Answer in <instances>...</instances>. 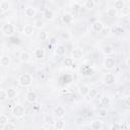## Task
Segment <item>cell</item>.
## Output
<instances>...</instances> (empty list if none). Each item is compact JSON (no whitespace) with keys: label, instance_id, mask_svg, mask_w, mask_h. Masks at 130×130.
I'll return each instance as SVG.
<instances>
[{"label":"cell","instance_id":"obj_1","mask_svg":"<svg viewBox=\"0 0 130 130\" xmlns=\"http://www.w3.org/2000/svg\"><path fill=\"white\" fill-rule=\"evenodd\" d=\"M18 84L21 85V86H28L31 84L32 82V78H31V75L28 74V73H22L19 75L18 79Z\"/></svg>","mask_w":130,"mask_h":130},{"label":"cell","instance_id":"obj_2","mask_svg":"<svg viewBox=\"0 0 130 130\" xmlns=\"http://www.w3.org/2000/svg\"><path fill=\"white\" fill-rule=\"evenodd\" d=\"M1 32L6 37H12L14 34V26L11 23H5L1 26Z\"/></svg>","mask_w":130,"mask_h":130},{"label":"cell","instance_id":"obj_3","mask_svg":"<svg viewBox=\"0 0 130 130\" xmlns=\"http://www.w3.org/2000/svg\"><path fill=\"white\" fill-rule=\"evenodd\" d=\"M24 113H25L24 108H23V106H21V105H15V106L13 107V109H12V114H13V116H14L15 118H17V119L22 118V117L24 116Z\"/></svg>","mask_w":130,"mask_h":130},{"label":"cell","instance_id":"obj_4","mask_svg":"<svg viewBox=\"0 0 130 130\" xmlns=\"http://www.w3.org/2000/svg\"><path fill=\"white\" fill-rule=\"evenodd\" d=\"M115 75L113 73H107L103 76V83L107 84V85H110V84H113L115 82Z\"/></svg>","mask_w":130,"mask_h":130},{"label":"cell","instance_id":"obj_5","mask_svg":"<svg viewBox=\"0 0 130 130\" xmlns=\"http://www.w3.org/2000/svg\"><path fill=\"white\" fill-rule=\"evenodd\" d=\"M115 59L113 57H107L105 60H104V67L107 68V69H112L115 67Z\"/></svg>","mask_w":130,"mask_h":130},{"label":"cell","instance_id":"obj_6","mask_svg":"<svg viewBox=\"0 0 130 130\" xmlns=\"http://www.w3.org/2000/svg\"><path fill=\"white\" fill-rule=\"evenodd\" d=\"M25 100H26V102L32 104V103H35V102L38 100V95H37V93H36L35 91L28 90V91L26 92V94H25Z\"/></svg>","mask_w":130,"mask_h":130},{"label":"cell","instance_id":"obj_7","mask_svg":"<svg viewBox=\"0 0 130 130\" xmlns=\"http://www.w3.org/2000/svg\"><path fill=\"white\" fill-rule=\"evenodd\" d=\"M65 113H66V111H65L64 107H62V106H57V107L54 109V114H55V116H56L57 118H59V119L63 118V117L65 116Z\"/></svg>","mask_w":130,"mask_h":130},{"label":"cell","instance_id":"obj_8","mask_svg":"<svg viewBox=\"0 0 130 130\" xmlns=\"http://www.w3.org/2000/svg\"><path fill=\"white\" fill-rule=\"evenodd\" d=\"M83 55V52H82V49L80 48H75L72 50L71 52V56L73 57L72 59H75V60H79Z\"/></svg>","mask_w":130,"mask_h":130},{"label":"cell","instance_id":"obj_9","mask_svg":"<svg viewBox=\"0 0 130 130\" xmlns=\"http://www.w3.org/2000/svg\"><path fill=\"white\" fill-rule=\"evenodd\" d=\"M90 128L92 130H100V129L103 128V122L99 119H94L90 123Z\"/></svg>","mask_w":130,"mask_h":130},{"label":"cell","instance_id":"obj_10","mask_svg":"<svg viewBox=\"0 0 130 130\" xmlns=\"http://www.w3.org/2000/svg\"><path fill=\"white\" fill-rule=\"evenodd\" d=\"M22 32L24 36L26 37H30L34 35V26L30 25V24H25L22 28Z\"/></svg>","mask_w":130,"mask_h":130},{"label":"cell","instance_id":"obj_11","mask_svg":"<svg viewBox=\"0 0 130 130\" xmlns=\"http://www.w3.org/2000/svg\"><path fill=\"white\" fill-rule=\"evenodd\" d=\"M0 64L3 66V67H8L10 64H11V59L9 56L7 55H2L0 57Z\"/></svg>","mask_w":130,"mask_h":130},{"label":"cell","instance_id":"obj_12","mask_svg":"<svg viewBox=\"0 0 130 130\" xmlns=\"http://www.w3.org/2000/svg\"><path fill=\"white\" fill-rule=\"evenodd\" d=\"M18 58H19V60H20L21 62L26 63V62H28V61L30 60V54H29L27 51H22V52L19 54Z\"/></svg>","mask_w":130,"mask_h":130},{"label":"cell","instance_id":"obj_13","mask_svg":"<svg viewBox=\"0 0 130 130\" xmlns=\"http://www.w3.org/2000/svg\"><path fill=\"white\" fill-rule=\"evenodd\" d=\"M80 72L83 76H91L93 74V70L87 65H84L82 68H80Z\"/></svg>","mask_w":130,"mask_h":130},{"label":"cell","instance_id":"obj_14","mask_svg":"<svg viewBox=\"0 0 130 130\" xmlns=\"http://www.w3.org/2000/svg\"><path fill=\"white\" fill-rule=\"evenodd\" d=\"M24 14H25V16H27V17H29V18H34V17L36 16V14H37V11H36V9H35L34 7L28 6V7L25 8Z\"/></svg>","mask_w":130,"mask_h":130},{"label":"cell","instance_id":"obj_15","mask_svg":"<svg viewBox=\"0 0 130 130\" xmlns=\"http://www.w3.org/2000/svg\"><path fill=\"white\" fill-rule=\"evenodd\" d=\"M55 52H56V55L58 56H64L67 52V48L64 45H58L55 49Z\"/></svg>","mask_w":130,"mask_h":130},{"label":"cell","instance_id":"obj_16","mask_svg":"<svg viewBox=\"0 0 130 130\" xmlns=\"http://www.w3.org/2000/svg\"><path fill=\"white\" fill-rule=\"evenodd\" d=\"M35 57L38 59V60H42V59H44V57H45V55H46V52H45V50L44 49H42V48H38V49H36L35 50Z\"/></svg>","mask_w":130,"mask_h":130},{"label":"cell","instance_id":"obj_17","mask_svg":"<svg viewBox=\"0 0 130 130\" xmlns=\"http://www.w3.org/2000/svg\"><path fill=\"white\" fill-rule=\"evenodd\" d=\"M54 122H55V120H54V118L51 115H49V114H45L44 115V123L46 125H48L49 127H51V126H53Z\"/></svg>","mask_w":130,"mask_h":130},{"label":"cell","instance_id":"obj_18","mask_svg":"<svg viewBox=\"0 0 130 130\" xmlns=\"http://www.w3.org/2000/svg\"><path fill=\"white\" fill-rule=\"evenodd\" d=\"M106 13H107V16H109V17H112V18H114V17H117V14H118V12H117V9H116V8H114V7H109V8L107 9Z\"/></svg>","mask_w":130,"mask_h":130},{"label":"cell","instance_id":"obj_19","mask_svg":"<svg viewBox=\"0 0 130 130\" xmlns=\"http://www.w3.org/2000/svg\"><path fill=\"white\" fill-rule=\"evenodd\" d=\"M104 27V23L101 22V21H94L92 23V29L94 31H98V32H101V30L103 29Z\"/></svg>","mask_w":130,"mask_h":130},{"label":"cell","instance_id":"obj_20","mask_svg":"<svg viewBox=\"0 0 130 130\" xmlns=\"http://www.w3.org/2000/svg\"><path fill=\"white\" fill-rule=\"evenodd\" d=\"M88 91H89V86L87 84H82V85L79 86V92H80L81 95H83V96L87 95Z\"/></svg>","mask_w":130,"mask_h":130},{"label":"cell","instance_id":"obj_21","mask_svg":"<svg viewBox=\"0 0 130 130\" xmlns=\"http://www.w3.org/2000/svg\"><path fill=\"white\" fill-rule=\"evenodd\" d=\"M83 6H84V8H86L87 10H91V9L94 8L95 3H94L93 0H85L84 3H83Z\"/></svg>","mask_w":130,"mask_h":130},{"label":"cell","instance_id":"obj_22","mask_svg":"<svg viewBox=\"0 0 130 130\" xmlns=\"http://www.w3.org/2000/svg\"><path fill=\"white\" fill-rule=\"evenodd\" d=\"M53 126H54V128L57 129V130H62V129L65 128V123H64L62 120H57V121L54 122Z\"/></svg>","mask_w":130,"mask_h":130},{"label":"cell","instance_id":"obj_23","mask_svg":"<svg viewBox=\"0 0 130 130\" xmlns=\"http://www.w3.org/2000/svg\"><path fill=\"white\" fill-rule=\"evenodd\" d=\"M62 20H63L65 23L70 24V23L73 21V16H72V14H70V13H65V14L62 16Z\"/></svg>","mask_w":130,"mask_h":130},{"label":"cell","instance_id":"obj_24","mask_svg":"<svg viewBox=\"0 0 130 130\" xmlns=\"http://www.w3.org/2000/svg\"><path fill=\"white\" fill-rule=\"evenodd\" d=\"M44 17L47 19V20H52L54 18V12L51 10V9H46L44 11Z\"/></svg>","mask_w":130,"mask_h":130},{"label":"cell","instance_id":"obj_25","mask_svg":"<svg viewBox=\"0 0 130 130\" xmlns=\"http://www.w3.org/2000/svg\"><path fill=\"white\" fill-rule=\"evenodd\" d=\"M9 8H10V4H9V2H8V1L3 0V1H1V2H0V9H1L3 12L8 11V10H9Z\"/></svg>","mask_w":130,"mask_h":130},{"label":"cell","instance_id":"obj_26","mask_svg":"<svg viewBox=\"0 0 130 130\" xmlns=\"http://www.w3.org/2000/svg\"><path fill=\"white\" fill-rule=\"evenodd\" d=\"M103 52H104V54H106V55H111V54H113V52H114V48H113L112 45H106V46H104V48H103Z\"/></svg>","mask_w":130,"mask_h":130},{"label":"cell","instance_id":"obj_27","mask_svg":"<svg viewBox=\"0 0 130 130\" xmlns=\"http://www.w3.org/2000/svg\"><path fill=\"white\" fill-rule=\"evenodd\" d=\"M125 7V3H124V0H116L114 2V8L116 9H124Z\"/></svg>","mask_w":130,"mask_h":130},{"label":"cell","instance_id":"obj_28","mask_svg":"<svg viewBox=\"0 0 130 130\" xmlns=\"http://www.w3.org/2000/svg\"><path fill=\"white\" fill-rule=\"evenodd\" d=\"M45 26V23L42 19H36L35 22H34V27L37 28V29H42L43 27Z\"/></svg>","mask_w":130,"mask_h":130},{"label":"cell","instance_id":"obj_29","mask_svg":"<svg viewBox=\"0 0 130 130\" xmlns=\"http://www.w3.org/2000/svg\"><path fill=\"white\" fill-rule=\"evenodd\" d=\"M6 93H7V98L8 99L13 100L14 98H16V90L14 88H8L6 90Z\"/></svg>","mask_w":130,"mask_h":130},{"label":"cell","instance_id":"obj_30","mask_svg":"<svg viewBox=\"0 0 130 130\" xmlns=\"http://www.w3.org/2000/svg\"><path fill=\"white\" fill-rule=\"evenodd\" d=\"M100 103H101L103 106H109V105L111 104V99H110L109 96H107V95H104V96L101 98Z\"/></svg>","mask_w":130,"mask_h":130},{"label":"cell","instance_id":"obj_31","mask_svg":"<svg viewBox=\"0 0 130 130\" xmlns=\"http://www.w3.org/2000/svg\"><path fill=\"white\" fill-rule=\"evenodd\" d=\"M63 63H64V65H65L66 67L70 68V67H72V66H73V59H72L71 57H67V58H65V59H64Z\"/></svg>","mask_w":130,"mask_h":130},{"label":"cell","instance_id":"obj_32","mask_svg":"<svg viewBox=\"0 0 130 130\" xmlns=\"http://www.w3.org/2000/svg\"><path fill=\"white\" fill-rule=\"evenodd\" d=\"M2 128H3L4 130H11V129H15V128H16V126H15L14 124L10 123V122H7L6 124L2 125Z\"/></svg>","mask_w":130,"mask_h":130},{"label":"cell","instance_id":"obj_33","mask_svg":"<svg viewBox=\"0 0 130 130\" xmlns=\"http://www.w3.org/2000/svg\"><path fill=\"white\" fill-rule=\"evenodd\" d=\"M75 124H76L77 126H80V125L84 124V118H83L82 116H77V117L75 118Z\"/></svg>","mask_w":130,"mask_h":130},{"label":"cell","instance_id":"obj_34","mask_svg":"<svg viewBox=\"0 0 130 130\" xmlns=\"http://www.w3.org/2000/svg\"><path fill=\"white\" fill-rule=\"evenodd\" d=\"M96 94H98V90H96L95 88H89V91H88L87 95H88L90 99L95 98V95H96Z\"/></svg>","mask_w":130,"mask_h":130},{"label":"cell","instance_id":"obj_35","mask_svg":"<svg viewBox=\"0 0 130 130\" xmlns=\"http://www.w3.org/2000/svg\"><path fill=\"white\" fill-rule=\"evenodd\" d=\"M7 122H8V117H7V115H5V114L0 115V124H1V125H4V124H6Z\"/></svg>","mask_w":130,"mask_h":130},{"label":"cell","instance_id":"obj_36","mask_svg":"<svg viewBox=\"0 0 130 130\" xmlns=\"http://www.w3.org/2000/svg\"><path fill=\"white\" fill-rule=\"evenodd\" d=\"M101 32H102V35H103V36H106V37H107V36H109V35H110V32H111V28H110L109 26H106V27L104 26V27H103V29L101 30Z\"/></svg>","mask_w":130,"mask_h":130},{"label":"cell","instance_id":"obj_37","mask_svg":"<svg viewBox=\"0 0 130 130\" xmlns=\"http://www.w3.org/2000/svg\"><path fill=\"white\" fill-rule=\"evenodd\" d=\"M39 38L41 41H46L48 39V32L47 31H41L39 35Z\"/></svg>","mask_w":130,"mask_h":130},{"label":"cell","instance_id":"obj_38","mask_svg":"<svg viewBox=\"0 0 130 130\" xmlns=\"http://www.w3.org/2000/svg\"><path fill=\"white\" fill-rule=\"evenodd\" d=\"M7 99V93L6 90L4 89H0V101H4Z\"/></svg>","mask_w":130,"mask_h":130},{"label":"cell","instance_id":"obj_39","mask_svg":"<svg viewBox=\"0 0 130 130\" xmlns=\"http://www.w3.org/2000/svg\"><path fill=\"white\" fill-rule=\"evenodd\" d=\"M98 115H99L100 117H106V116H107V111H106V109L99 110V111H98Z\"/></svg>","mask_w":130,"mask_h":130},{"label":"cell","instance_id":"obj_40","mask_svg":"<svg viewBox=\"0 0 130 130\" xmlns=\"http://www.w3.org/2000/svg\"><path fill=\"white\" fill-rule=\"evenodd\" d=\"M120 128H122V126H120L119 124H116V123L111 126V130H117V129H120Z\"/></svg>","mask_w":130,"mask_h":130},{"label":"cell","instance_id":"obj_41","mask_svg":"<svg viewBox=\"0 0 130 130\" xmlns=\"http://www.w3.org/2000/svg\"><path fill=\"white\" fill-rule=\"evenodd\" d=\"M124 105H125L126 108H129V107H130V99H129V98H126V99H125Z\"/></svg>","mask_w":130,"mask_h":130},{"label":"cell","instance_id":"obj_42","mask_svg":"<svg viewBox=\"0 0 130 130\" xmlns=\"http://www.w3.org/2000/svg\"><path fill=\"white\" fill-rule=\"evenodd\" d=\"M12 43H14V44H19V39H18V38H12Z\"/></svg>","mask_w":130,"mask_h":130},{"label":"cell","instance_id":"obj_43","mask_svg":"<svg viewBox=\"0 0 130 130\" xmlns=\"http://www.w3.org/2000/svg\"><path fill=\"white\" fill-rule=\"evenodd\" d=\"M79 8H80V5H79V4H75V5L73 6V9H74L75 11H78Z\"/></svg>","mask_w":130,"mask_h":130},{"label":"cell","instance_id":"obj_44","mask_svg":"<svg viewBox=\"0 0 130 130\" xmlns=\"http://www.w3.org/2000/svg\"><path fill=\"white\" fill-rule=\"evenodd\" d=\"M126 65L129 66V57H127V59H126Z\"/></svg>","mask_w":130,"mask_h":130},{"label":"cell","instance_id":"obj_45","mask_svg":"<svg viewBox=\"0 0 130 130\" xmlns=\"http://www.w3.org/2000/svg\"><path fill=\"white\" fill-rule=\"evenodd\" d=\"M2 82H3V77H2V75L0 74V84H1Z\"/></svg>","mask_w":130,"mask_h":130},{"label":"cell","instance_id":"obj_46","mask_svg":"<svg viewBox=\"0 0 130 130\" xmlns=\"http://www.w3.org/2000/svg\"><path fill=\"white\" fill-rule=\"evenodd\" d=\"M1 56H2V51L0 50V57H1Z\"/></svg>","mask_w":130,"mask_h":130},{"label":"cell","instance_id":"obj_47","mask_svg":"<svg viewBox=\"0 0 130 130\" xmlns=\"http://www.w3.org/2000/svg\"><path fill=\"white\" fill-rule=\"evenodd\" d=\"M70 1H76V0H70Z\"/></svg>","mask_w":130,"mask_h":130},{"label":"cell","instance_id":"obj_48","mask_svg":"<svg viewBox=\"0 0 130 130\" xmlns=\"http://www.w3.org/2000/svg\"><path fill=\"white\" fill-rule=\"evenodd\" d=\"M29 1H36V0H29Z\"/></svg>","mask_w":130,"mask_h":130}]
</instances>
